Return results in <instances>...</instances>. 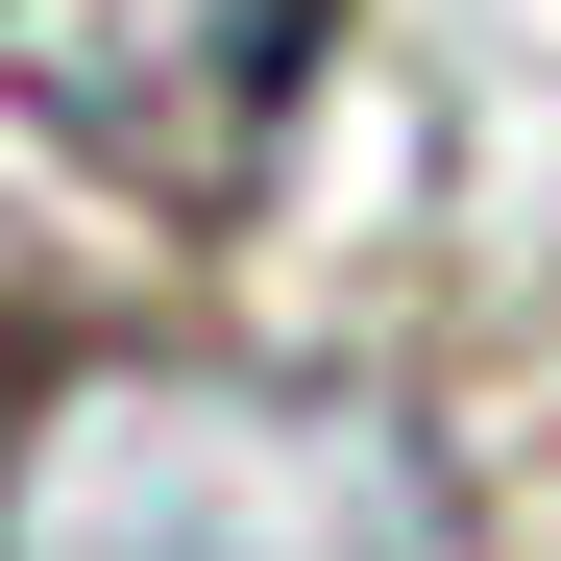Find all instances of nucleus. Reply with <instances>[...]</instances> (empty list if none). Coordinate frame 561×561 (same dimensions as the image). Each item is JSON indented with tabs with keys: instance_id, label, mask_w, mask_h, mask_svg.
Here are the masks:
<instances>
[{
	"instance_id": "1",
	"label": "nucleus",
	"mask_w": 561,
	"mask_h": 561,
	"mask_svg": "<svg viewBox=\"0 0 561 561\" xmlns=\"http://www.w3.org/2000/svg\"><path fill=\"white\" fill-rule=\"evenodd\" d=\"M0 99L147 220H244L318 99V0H0Z\"/></svg>"
},
{
	"instance_id": "2",
	"label": "nucleus",
	"mask_w": 561,
	"mask_h": 561,
	"mask_svg": "<svg viewBox=\"0 0 561 561\" xmlns=\"http://www.w3.org/2000/svg\"><path fill=\"white\" fill-rule=\"evenodd\" d=\"M318 489H342V439L268 391H73L49 463L0 489V561H318ZM366 561H415V537H366Z\"/></svg>"
}]
</instances>
